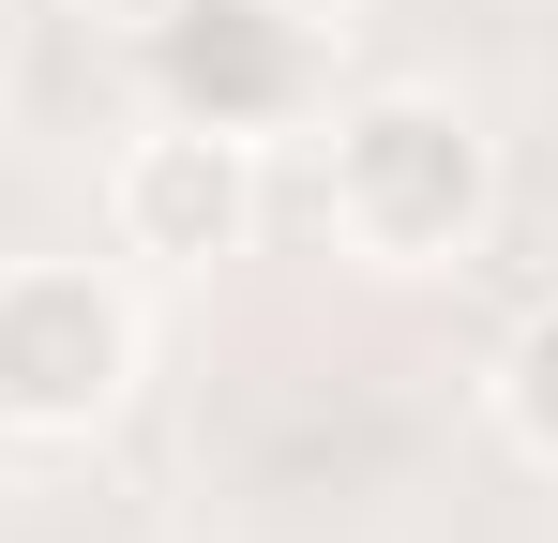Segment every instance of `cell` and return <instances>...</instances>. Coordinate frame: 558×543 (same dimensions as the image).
Wrapping results in <instances>:
<instances>
[{"label":"cell","mask_w":558,"mask_h":543,"mask_svg":"<svg viewBox=\"0 0 558 543\" xmlns=\"http://www.w3.org/2000/svg\"><path fill=\"white\" fill-rule=\"evenodd\" d=\"M257 227H272V136H242V121L151 106L106 152V257L121 272H227L257 257Z\"/></svg>","instance_id":"cell-3"},{"label":"cell","mask_w":558,"mask_h":543,"mask_svg":"<svg viewBox=\"0 0 558 543\" xmlns=\"http://www.w3.org/2000/svg\"><path fill=\"white\" fill-rule=\"evenodd\" d=\"M31 15H46V0H31Z\"/></svg>","instance_id":"cell-7"},{"label":"cell","mask_w":558,"mask_h":543,"mask_svg":"<svg viewBox=\"0 0 558 543\" xmlns=\"http://www.w3.org/2000/svg\"><path fill=\"white\" fill-rule=\"evenodd\" d=\"M151 377V302L121 257H0V438L76 452L136 408Z\"/></svg>","instance_id":"cell-2"},{"label":"cell","mask_w":558,"mask_h":543,"mask_svg":"<svg viewBox=\"0 0 558 543\" xmlns=\"http://www.w3.org/2000/svg\"><path fill=\"white\" fill-rule=\"evenodd\" d=\"M332 46H348V15L317 31L302 0H182L167 15V106L242 121V136H302L332 106Z\"/></svg>","instance_id":"cell-4"},{"label":"cell","mask_w":558,"mask_h":543,"mask_svg":"<svg viewBox=\"0 0 558 543\" xmlns=\"http://www.w3.org/2000/svg\"><path fill=\"white\" fill-rule=\"evenodd\" d=\"M483 408H498V438L558 468V302H529L513 333H498V377H483Z\"/></svg>","instance_id":"cell-5"},{"label":"cell","mask_w":558,"mask_h":543,"mask_svg":"<svg viewBox=\"0 0 558 543\" xmlns=\"http://www.w3.org/2000/svg\"><path fill=\"white\" fill-rule=\"evenodd\" d=\"M15 61H31V0H0V90H15Z\"/></svg>","instance_id":"cell-6"},{"label":"cell","mask_w":558,"mask_h":543,"mask_svg":"<svg viewBox=\"0 0 558 543\" xmlns=\"http://www.w3.org/2000/svg\"><path fill=\"white\" fill-rule=\"evenodd\" d=\"M498 227V136L483 106L438 76H377L317 106V242L377 287H423V272H468Z\"/></svg>","instance_id":"cell-1"}]
</instances>
